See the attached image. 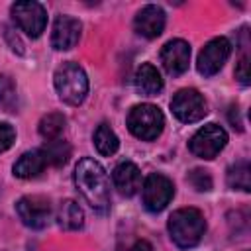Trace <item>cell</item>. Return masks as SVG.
I'll use <instances>...</instances> for the list:
<instances>
[{
    "instance_id": "5b68a950",
    "label": "cell",
    "mask_w": 251,
    "mask_h": 251,
    "mask_svg": "<svg viewBox=\"0 0 251 251\" xmlns=\"http://www.w3.org/2000/svg\"><path fill=\"white\" fill-rule=\"evenodd\" d=\"M12 18L16 25L29 37H39L47 25V12L39 2L22 0L12 4Z\"/></svg>"
},
{
    "instance_id": "ffe728a7",
    "label": "cell",
    "mask_w": 251,
    "mask_h": 251,
    "mask_svg": "<svg viewBox=\"0 0 251 251\" xmlns=\"http://www.w3.org/2000/svg\"><path fill=\"white\" fill-rule=\"evenodd\" d=\"M251 169H249V163L247 161H237L235 165H231L227 169V186L233 188V190H243V192H249L251 188V176H249Z\"/></svg>"
},
{
    "instance_id": "5bb4252c",
    "label": "cell",
    "mask_w": 251,
    "mask_h": 251,
    "mask_svg": "<svg viewBox=\"0 0 251 251\" xmlns=\"http://www.w3.org/2000/svg\"><path fill=\"white\" fill-rule=\"evenodd\" d=\"M112 180L122 196H133L141 188V173L131 161H122L116 165L112 171Z\"/></svg>"
},
{
    "instance_id": "30bf717a",
    "label": "cell",
    "mask_w": 251,
    "mask_h": 251,
    "mask_svg": "<svg viewBox=\"0 0 251 251\" xmlns=\"http://www.w3.org/2000/svg\"><path fill=\"white\" fill-rule=\"evenodd\" d=\"M229 53H231V43L226 37L210 39L198 53V61H196L198 73L204 76H214L216 73H220V69L227 61Z\"/></svg>"
},
{
    "instance_id": "7a4b0ae2",
    "label": "cell",
    "mask_w": 251,
    "mask_h": 251,
    "mask_svg": "<svg viewBox=\"0 0 251 251\" xmlns=\"http://www.w3.org/2000/svg\"><path fill=\"white\" fill-rule=\"evenodd\" d=\"M167 227H169L171 239L176 247L190 249V247L200 243V239L206 231V222H204V216L200 210L178 208L171 214Z\"/></svg>"
},
{
    "instance_id": "cb8c5ba5",
    "label": "cell",
    "mask_w": 251,
    "mask_h": 251,
    "mask_svg": "<svg viewBox=\"0 0 251 251\" xmlns=\"http://www.w3.org/2000/svg\"><path fill=\"white\" fill-rule=\"evenodd\" d=\"M14 139H16V129L10 124L0 122V153L6 151V149H10L12 143H14Z\"/></svg>"
},
{
    "instance_id": "2e32d148",
    "label": "cell",
    "mask_w": 251,
    "mask_h": 251,
    "mask_svg": "<svg viewBox=\"0 0 251 251\" xmlns=\"http://www.w3.org/2000/svg\"><path fill=\"white\" fill-rule=\"evenodd\" d=\"M47 167V161H45V155L41 149H31V151H25L16 163H14V175L18 178H33L37 176L43 169Z\"/></svg>"
},
{
    "instance_id": "44dd1931",
    "label": "cell",
    "mask_w": 251,
    "mask_h": 251,
    "mask_svg": "<svg viewBox=\"0 0 251 251\" xmlns=\"http://www.w3.org/2000/svg\"><path fill=\"white\" fill-rule=\"evenodd\" d=\"M65 124H67V120H65L63 114L51 112V114H47V116L41 118V122H39V133L47 141L59 139V135L65 131Z\"/></svg>"
},
{
    "instance_id": "7402d4cb",
    "label": "cell",
    "mask_w": 251,
    "mask_h": 251,
    "mask_svg": "<svg viewBox=\"0 0 251 251\" xmlns=\"http://www.w3.org/2000/svg\"><path fill=\"white\" fill-rule=\"evenodd\" d=\"M0 108L6 112H16L18 108V90L8 75H0Z\"/></svg>"
},
{
    "instance_id": "603a6c76",
    "label": "cell",
    "mask_w": 251,
    "mask_h": 251,
    "mask_svg": "<svg viewBox=\"0 0 251 251\" xmlns=\"http://www.w3.org/2000/svg\"><path fill=\"white\" fill-rule=\"evenodd\" d=\"M188 182H190L192 188L198 190V192H208V190L212 188V176H210V173L204 171V169H194V171H190V173H188Z\"/></svg>"
},
{
    "instance_id": "e0dca14e",
    "label": "cell",
    "mask_w": 251,
    "mask_h": 251,
    "mask_svg": "<svg viewBox=\"0 0 251 251\" xmlns=\"http://www.w3.org/2000/svg\"><path fill=\"white\" fill-rule=\"evenodd\" d=\"M57 222L63 229H69V231L78 229L84 224V212L75 200H71V198L63 200L59 210H57Z\"/></svg>"
},
{
    "instance_id": "ba28073f",
    "label": "cell",
    "mask_w": 251,
    "mask_h": 251,
    "mask_svg": "<svg viewBox=\"0 0 251 251\" xmlns=\"http://www.w3.org/2000/svg\"><path fill=\"white\" fill-rule=\"evenodd\" d=\"M171 110L184 124H194L208 112L204 96L194 88H180L171 100Z\"/></svg>"
},
{
    "instance_id": "8fae6325",
    "label": "cell",
    "mask_w": 251,
    "mask_h": 251,
    "mask_svg": "<svg viewBox=\"0 0 251 251\" xmlns=\"http://www.w3.org/2000/svg\"><path fill=\"white\" fill-rule=\"evenodd\" d=\"M161 63L173 76L182 75L190 63V45L184 39H171L161 49Z\"/></svg>"
},
{
    "instance_id": "52a82bcc",
    "label": "cell",
    "mask_w": 251,
    "mask_h": 251,
    "mask_svg": "<svg viewBox=\"0 0 251 251\" xmlns=\"http://www.w3.org/2000/svg\"><path fill=\"white\" fill-rule=\"evenodd\" d=\"M141 196H143V206L145 210L157 214L161 210L167 208V204L173 200L175 196V184L169 176L161 175V173H151L141 188Z\"/></svg>"
},
{
    "instance_id": "d4e9b609",
    "label": "cell",
    "mask_w": 251,
    "mask_h": 251,
    "mask_svg": "<svg viewBox=\"0 0 251 251\" xmlns=\"http://www.w3.org/2000/svg\"><path fill=\"white\" fill-rule=\"evenodd\" d=\"M235 78H237L243 86H247V84L251 82V75H249V57H247V55H243V57L237 61V67H235Z\"/></svg>"
},
{
    "instance_id": "484cf974",
    "label": "cell",
    "mask_w": 251,
    "mask_h": 251,
    "mask_svg": "<svg viewBox=\"0 0 251 251\" xmlns=\"http://www.w3.org/2000/svg\"><path fill=\"white\" fill-rule=\"evenodd\" d=\"M122 251H155V249H153V245H151L149 241L137 239V241H133L129 247H126V249H122Z\"/></svg>"
},
{
    "instance_id": "277c9868",
    "label": "cell",
    "mask_w": 251,
    "mask_h": 251,
    "mask_svg": "<svg viewBox=\"0 0 251 251\" xmlns=\"http://www.w3.org/2000/svg\"><path fill=\"white\" fill-rule=\"evenodd\" d=\"M165 127L163 112L153 104H137L127 114V129L141 141H153Z\"/></svg>"
},
{
    "instance_id": "ac0fdd59",
    "label": "cell",
    "mask_w": 251,
    "mask_h": 251,
    "mask_svg": "<svg viewBox=\"0 0 251 251\" xmlns=\"http://www.w3.org/2000/svg\"><path fill=\"white\" fill-rule=\"evenodd\" d=\"M94 147L104 157H110V155H114L118 151L120 139H118V135L114 133V129L108 124H100L96 127V131H94Z\"/></svg>"
},
{
    "instance_id": "d6986e66",
    "label": "cell",
    "mask_w": 251,
    "mask_h": 251,
    "mask_svg": "<svg viewBox=\"0 0 251 251\" xmlns=\"http://www.w3.org/2000/svg\"><path fill=\"white\" fill-rule=\"evenodd\" d=\"M43 155H45V161L47 165H55V167H61L69 161L71 157V145L65 141V139H51V141H45V145L41 147Z\"/></svg>"
},
{
    "instance_id": "6da1fadb",
    "label": "cell",
    "mask_w": 251,
    "mask_h": 251,
    "mask_svg": "<svg viewBox=\"0 0 251 251\" xmlns=\"http://www.w3.org/2000/svg\"><path fill=\"white\" fill-rule=\"evenodd\" d=\"M75 184L94 212L106 214L110 210V178L98 161L80 159L75 167Z\"/></svg>"
},
{
    "instance_id": "9a60e30c",
    "label": "cell",
    "mask_w": 251,
    "mask_h": 251,
    "mask_svg": "<svg viewBox=\"0 0 251 251\" xmlns=\"http://www.w3.org/2000/svg\"><path fill=\"white\" fill-rule=\"evenodd\" d=\"M133 82H135L137 92L143 94V96H155V94H159L163 90V78H161L159 71L151 63H143L135 71Z\"/></svg>"
},
{
    "instance_id": "7c38bea8",
    "label": "cell",
    "mask_w": 251,
    "mask_h": 251,
    "mask_svg": "<svg viewBox=\"0 0 251 251\" xmlns=\"http://www.w3.org/2000/svg\"><path fill=\"white\" fill-rule=\"evenodd\" d=\"M80 22L73 16H57L55 24H53V31H51V45L57 49V51H67V49H73L78 39H80Z\"/></svg>"
},
{
    "instance_id": "4fadbf2b",
    "label": "cell",
    "mask_w": 251,
    "mask_h": 251,
    "mask_svg": "<svg viewBox=\"0 0 251 251\" xmlns=\"http://www.w3.org/2000/svg\"><path fill=\"white\" fill-rule=\"evenodd\" d=\"M133 27L139 35L147 37V39H153V37H159L163 33V27H165V12L163 8L155 6V4H149L145 8H141L133 20Z\"/></svg>"
},
{
    "instance_id": "9c48e42d",
    "label": "cell",
    "mask_w": 251,
    "mask_h": 251,
    "mask_svg": "<svg viewBox=\"0 0 251 251\" xmlns=\"http://www.w3.org/2000/svg\"><path fill=\"white\" fill-rule=\"evenodd\" d=\"M16 212L22 224L31 229H41L51 220V204L45 196H39V194L22 196L16 202Z\"/></svg>"
},
{
    "instance_id": "3957f363",
    "label": "cell",
    "mask_w": 251,
    "mask_h": 251,
    "mask_svg": "<svg viewBox=\"0 0 251 251\" xmlns=\"http://www.w3.org/2000/svg\"><path fill=\"white\" fill-rule=\"evenodd\" d=\"M53 82H55L59 98L71 106H78L88 94L86 73L80 65L73 63V61H67L61 67H57Z\"/></svg>"
},
{
    "instance_id": "8992f818",
    "label": "cell",
    "mask_w": 251,
    "mask_h": 251,
    "mask_svg": "<svg viewBox=\"0 0 251 251\" xmlns=\"http://www.w3.org/2000/svg\"><path fill=\"white\" fill-rule=\"evenodd\" d=\"M227 143V133L218 124H206L200 127L188 141V147L192 155L200 159H214Z\"/></svg>"
}]
</instances>
